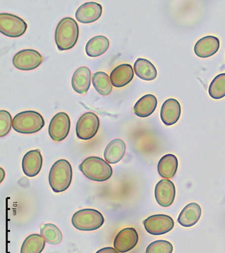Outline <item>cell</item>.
Segmentation results:
<instances>
[{"instance_id": "obj_25", "label": "cell", "mask_w": 225, "mask_h": 253, "mask_svg": "<svg viewBox=\"0 0 225 253\" xmlns=\"http://www.w3.org/2000/svg\"><path fill=\"white\" fill-rule=\"evenodd\" d=\"M91 81L94 88L99 95L107 96L111 93L113 86L108 74L104 72H97L93 74Z\"/></svg>"}, {"instance_id": "obj_26", "label": "cell", "mask_w": 225, "mask_h": 253, "mask_svg": "<svg viewBox=\"0 0 225 253\" xmlns=\"http://www.w3.org/2000/svg\"><path fill=\"white\" fill-rule=\"evenodd\" d=\"M45 246V240L41 234H31L24 241L20 253H42Z\"/></svg>"}, {"instance_id": "obj_2", "label": "cell", "mask_w": 225, "mask_h": 253, "mask_svg": "<svg viewBox=\"0 0 225 253\" xmlns=\"http://www.w3.org/2000/svg\"><path fill=\"white\" fill-rule=\"evenodd\" d=\"M73 180V168L69 161L59 160L51 166L49 173V186L55 193H62L69 188Z\"/></svg>"}, {"instance_id": "obj_14", "label": "cell", "mask_w": 225, "mask_h": 253, "mask_svg": "<svg viewBox=\"0 0 225 253\" xmlns=\"http://www.w3.org/2000/svg\"><path fill=\"white\" fill-rule=\"evenodd\" d=\"M43 165V158L39 149L29 151L26 153L22 161L24 173L28 177L36 176L40 173Z\"/></svg>"}, {"instance_id": "obj_22", "label": "cell", "mask_w": 225, "mask_h": 253, "mask_svg": "<svg viewBox=\"0 0 225 253\" xmlns=\"http://www.w3.org/2000/svg\"><path fill=\"white\" fill-rule=\"evenodd\" d=\"M110 47V42L102 35L93 37L88 41L86 46V52L89 57L97 58L104 54Z\"/></svg>"}, {"instance_id": "obj_21", "label": "cell", "mask_w": 225, "mask_h": 253, "mask_svg": "<svg viewBox=\"0 0 225 253\" xmlns=\"http://www.w3.org/2000/svg\"><path fill=\"white\" fill-rule=\"evenodd\" d=\"M157 105V98L152 94H147L143 96L135 103L134 108V113L138 117H149L156 110Z\"/></svg>"}, {"instance_id": "obj_15", "label": "cell", "mask_w": 225, "mask_h": 253, "mask_svg": "<svg viewBox=\"0 0 225 253\" xmlns=\"http://www.w3.org/2000/svg\"><path fill=\"white\" fill-rule=\"evenodd\" d=\"M181 114V106L177 99H167L163 103L160 110V118L167 126H173L179 121Z\"/></svg>"}, {"instance_id": "obj_7", "label": "cell", "mask_w": 225, "mask_h": 253, "mask_svg": "<svg viewBox=\"0 0 225 253\" xmlns=\"http://www.w3.org/2000/svg\"><path fill=\"white\" fill-rule=\"evenodd\" d=\"M100 122L98 116L93 112H86L79 118L76 126L77 137L88 140L93 138L98 132Z\"/></svg>"}, {"instance_id": "obj_4", "label": "cell", "mask_w": 225, "mask_h": 253, "mask_svg": "<svg viewBox=\"0 0 225 253\" xmlns=\"http://www.w3.org/2000/svg\"><path fill=\"white\" fill-rule=\"evenodd\" d=\"M45 126L43 116L36 111H25L14 116L12 127L18 133L25 134H34Z\"/></svg>"}, {"instance_id": "obj_19", "label": "cell", "mask_w": 225, "mask_h": 253, "mask_svg": "<svg viewBox=\"0 0 225 253\" xmlns=\"http://www.w3.org/2000/svg\"><path fill=\"white\" fill-rule=\"evenodd\" d=\"M202 215V208L196 203H191L182 209L178 217V222L180 226L190 228L195 226Z\"/></svg>"}, {"instance_id": "obj_11", "label": "cell", "mask_w": 225, "mask_h": 253, "mask_svg": "<svg viewBox=\"0 0 225 253\" xmlns=\"http://www.w3.org/2000/svg\"><path fill=\"white\" fill-rule=\"evenodd\" d=\"M155 199L158 204L163 208H168L174 202L176 188L172 181L162 179L157 183L154 191Z\"/></svg>"}, {"instance_id": "obj_29", "label": "cell", "mask_w": 225, "mask_h": 253, "mask_svg": "<svg viewBox=\"0 0 225 253\" xmlns=\"http://www.w3.org/2000/svg\"><path fill=\"white\" fill-rule=\"evenodd\" d=\"M173 246L169 241L159 240L149 244L145 253H173Z\"/></svg>"}, {"instance_id": "obj_30", "label": "cell", "mask_w": 225, "mask_h": 253, "mask_svg": "<svg viewBox=\"0 0 225 253\" xmlns=\"http://www.w3.org/2000/svg\"><path fill=\"white\" fill-rule=\"evenodd\" d=\"M12 116L6 110L0 111V136L3 137L10 132L12 126Z\"/></svg>"}, {"instance_id": "obj_27", "label": "cell", "mask_w": 225, "mask_h": 253, "mask_svg": "<svg viewBox=\"0 0 225 253\" xmlns=\"http://www.w3.org/2000/svg\"><path fill=\"white\" fill-rule=\"evenodd\" d=\"M40 234L45 240V243L51 245H57L62 241V232L58 227L52 223H45L42 226Z\"/></svg>"}, {"instance_id": "obj_17", "label": "cell", "mask_w": 225, "mask_h": 253, "mask_svg": "<svg viewBox=\"0 0 225 253\" xmlns=\"http://www.w3.org/2000/svg\"><path fill=\"white\" fill-rule=\"evenodd\" d=\"M110 78L112 86L114 87H124L134 79V70L130 64H121L112 70Z\"/></svg>"}, {"instance_id": "obj_20", "label": "cell", "mask_w": 225, "mask_h": 253, "mask_svg": "<svg viewBox=\"0 0 225 253\" xmlns=\"http://www.w3.org/2000/svg\"><path fill=\"white\" fill-rule=\"evenodd\" d=\"M126 152V144L120 138L112 140L106 146L104 153L105 160L109 164H116L121 162Z\"/></svg>"}, {"instance_id": "obj_23", "label": "cell", "mask_w": 225, "mask_h": 253, "mask_svg": "<svg viewBox=\"0 0 225 253\" xmlns=\"http://www.w3.org/2000/svg\"><path fill=\"white\" fill-rule=\"evenodd\" d=\"M178 159L173 154H167L160 159L158 164V173L162 178L171 179L178 169Z\"/></svg>"}, {"instance_id": "obj_13", "label": "cell", "mask_w": 225, "mask_h": 253, "mask_svg": "<svg viewBox=\"0 0 225 253\" xmlns=\"http://www.w3.org/2000/svg\"><path fill=\"white\" fill-rule=\"evenodd\" d=\"M102 14V6L96 2H88L81 5L75 13V18L79 23L89 24L97 21Z\"/></svg>"}, {"instance_id": "obj_24", "label": "cell", "mask_w": 225, "mask_h": 253, "mask_svg": "<svg viewBox=\"0 0 225 253\" xmlns=\"http://www.w3.org/2000/svg\"><path fill=\"white\" fill-rule=\"evenodd\" d=\"M134 70L137 77L145 81H152L156 79L158 72L150 61L139 58L134 63Z\"/></svg>"}, {"instance_id": "obj_6", "label": "cell", "mask_w": 225, "mask_h": 253, "mask_svg": "<svg viewBox=\"0 0 225 253\" xmlns=\"http://www.w3.org/2000/svg\"><path fill=\"white\" fill-rule=\"evenodd\" d=\"M27 24L25 20L8 13L0 14V32L8 38H17L25 34Z\"/></svg>"}, {"instance_id": "obj_3", "label": "cell", "mask_w": 225, "mask_h": 253, "mask_svg": "<svg viewBox=\"0 0 225 253\" xmlns=\"http://www.w3.org/2000/svg\"><path fill=\"white\" fill-rule=\"evenodd\" d=\"M81 171L87 178L95 182H104L111 178L112 168L102 158L99 157H89L84 160L79 166Z\"/></svg>"}, {"instance_id": "obj_18", "label": "cell", "mask_w": 225, "mask_h": 253, "mask_svg": "<svg viewBox=\"0 0 225 253\" xmlns=\"http://www.w3.org/2000/svg\"><path fill=\"white\" fill-rule=\"evenodd\" d=\"M91 73L90 68L82 66L76 70L72 77V87L79 94H85L91 85Z\"/></svg>"}, {"instance_id": "obj_1", "label": "cell", "mask_w": 225, "mask_h": 253, "mask_svg": "<svg viewBox=\"0 0 225 253\" xmlns=\"http://www.w3.org/2000/svg\"><path fill=\"white\" fill-rule=\"evenodd\" d=\"M79 36L78 24L73 18H62L55 31V42L60 51L69 50L77 43Z\"/></svg>"}, {"instance_id": "obj_12", "label": "cell", "mask_w": 225, "mask_h": 253, "mask_svg": "<svg viewBox=\"0 0 225 253\" xmlns=\"http://www.w3.org/2000/svg\"><path fill=\"white\" fill-rule=\"evenodd\" d=\"M139 241L137 230L133 228H126L120 231L114 238V247L121 253L129 252L134 249Z\"/></svg>"}, {"instance_id": "obj_16", "label": "cell", "mask_w": 225, "mask_h": 253, "mask_svg": "<svg viewBox=\"0 0 225 253\" xmlns=\"http://www.w3.org/2000/svg\"><path fill=\"white\" fill-rule=\"evenodd\" d=\"M220 41L215 36L204 37L197 41L194 46V53L201 58H207L216 54L220 48Z\"/></svg>"}, {"instance_id": "obj_5", "label": "cell", "mask_w": 225, "mask_h": 253, "mask_svg": "<svg viewBox=\"0 0 225 253\" xmlns=\"http://www.w3.org/2000/svg\"><path fill=\"white\" fill-rule=\"evenodd\" d=\"M104 223V217L97 210L84 209L79 210L72 217L74 228L81 231H93L101 228Z\"/></svg>"}, {"instance_id": "obj_31", "label": "cell", "mask_w": 225, "mask_h": 253, "mask_svg": "<svg viewBox=\"0 0 225 253\" xmlns=\"http://www.w3.org/2000/svg\"><path fill=\"white\" fill-rule=\"evenodd\" d=\"M95 253H120L119 251L116 250L112 247H106V248L101 249L100 250L97 251Z\"/></svg>"}, {"instance_id": "obj_10", "label": "cell", "mask_w": 225, "mask_h": 253, "mask_svg": "<svg viewBox=\"0 0 225 253\" xmlns=\"http://www.w3.org/2000/svg\"><path fill=\"white\" fill-rule=\"evenodd\" d=\"M71 129V120L65 112L56 114L49 123V135L53 141L60 142L69 135Z\"/></svg>"}, {"instance_id": "obj_28", "label": "cell", "mask_w": 225, "mask_h": 253, "mask_svg": "<svg viewBox=\"0 0 225 253\" xmlns=\"http://www.w3.org/2000/svg\"><path fill=\"white\" fill-rule=\"evenodd\" d=\"M208 93L214 99H221L225 97V73L219 74L212 81Z\"/></svg>"}, {"instance_id": "obj_9", "label": "cell", "mask_w": 225, "mask_h": 253, "mask_svg": "<svg viewBox=\"0 0 225 253\" xmlns=\"http://www.w3.org/2000/svg\"><path fill=\"white\" fill-rule=\"evenodd\" d=\"M143 223L145 230L149 234L154 236L167 234L171 232L175 226L172 217L164 214L149 216Z\"/></svg>"}, {"instance_id": "obj_8", "label": "cell", "mask_w": 225, "mask_h": 253, "mask_svg": "<svg viewBox=\"0 0 225 253\" xmlns=\"http://www.w3.org/2000/svg\"><path fill=\"white\" fill-rule=\"evenodd\" d=\"M43 62V57L35 49H27L18 51L13 57L14 67L23 71H30L36 69Z\"/></svg>"}]
</instances>
